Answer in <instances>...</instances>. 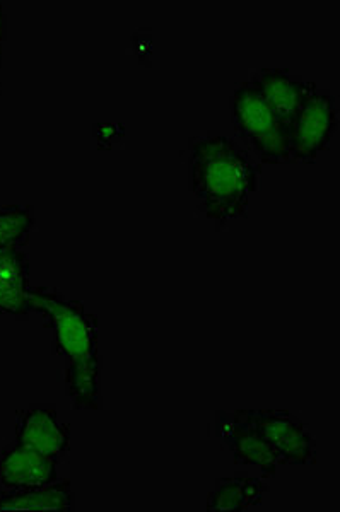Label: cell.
I'll return each instance as SVG.
<instances>
[{
	"instance_id": "1",
	"label": "cell",
	"mask_w": 340,
	"mask_h": 512,
	"mask_svg": "<svg viewBox=\"0 0 340 512\" xmlns=\"http://www.w3.org/2000/svg\"><path fill=\"white\" fill-rule=\"evenodd\" d=\"M31 304L53 332L55 354L64 357L65 391L72 405L76 410H101L98 318L81 301L48 287H31Z\"/></svg>"
},
{
	"instance_id": "2",
	"label": "cell",
	"mask_w": 340,
	"mask_h": 512,
	"mask_svg": "<svg viewBox=\"0 0 340 512\" xmlns=\"http://www.w3.org/2000/svg\"><path fill=\"white\" fill-rule=\"evenodd\" d=\"M188 175L200 210L217 227L247 217L250 198L260 185V166L250 152L216 130L190 142Z\"/></svg>"
},
{
	"instance_id": "3",
	"label": "cell",
	"mask_w": 340,
	"mask_h": 512,
	"mask_svg": "<svg viewBox=\"0 0 340 512\" xmlns=\"http://www.w3.org/2000/svg\"><path fill=\"white\" fill-rule=\"evenodd\" d=\"M231 115L236 132L247 142L260 164L291 163L289 125L250 82H241L231 96Z\"/></svg>"
},
{
	"instance_id": "4",
	"label": "cell",
	"mask_w": 340,
	"mask_h": 512,
	"mask_svg": "<svg viewBox=\"0 0 340 512\" xmlns=\"http://www.w3.org/2000/svg\"><path fill=\"white\" fill-rule=\"evenodd\" d=\"M337 130V103L327 89H315L289 123L291 163L311 164L327 151Z\"/></svg>"
},
{
	"instance_id": "5",
	"label": "cell",
	"mask_w": 340,
	"mask_h": 512,
	"mask_svg": "<svg viewBox=\"0 0 340 512\" xmlns=\"http://www.w3.org/2000/svg\"><path fill=\"white\" fill-rule=\"evenodd\" d=\"M248 419L258 436L279 454L282 465H315L317 441L311 436L305 422L288 410L248 408Z\"/></svg>"
},
{
	"instance_id": "6",
	"label": "cell",
	"mask_w": 340,
	"mask_h": 512,
	"mask_svg": "<svg viewBox=\"0 0 340 512\" xmlns=\"http://www.w3.org/2000/svg\"><path fill=\"white\" fill-rule=\"evenodd\" d=\"M216 437L228 446L236 465L258 466L264 477H276L281 458L253 429L247 410L217 412Z\"/></svg>"
},
{
	"instance_id": "7",
	"label": "cell",
	"mask_w": 340,
	"mask_h": 512,
	"mask_svg": "<svg viewBox=\"0 0 340 512\" xmlns=\"http://www.w3.org/2000/svg\"><path fill=\"white\" fill-rule=\"evenodd\" d=\"M14 441L60 463L71 451V425L59 419L55 405H30L16 414Z\"/></svg>"
},
{
	"instance_id": "8",
	"label": "cell",
	"mask_w": 340,
	"mask_h": 512,
	"mask_svg": "<svg viewBox=\"0 0 340 512\" xmlns=\"http://www.w3.org/2000/svg\"><path fill=\"white\" fill-rule=\"evenodd\" d=\"M57 465L59 461L14 441L0 451V487L2 490L45 487L59 480Z\"/></svg>"
},
{
	"instance_id": "9",
	"label": "cell",
	"mask_w": 340,
	"mask_h": 512,
	"mask_svg": "<svg viewBox=\"0 0 340 512\" xmlns=\"http://www.w3.org/2000/svg\"><path fill=\"white\" fill-rule=\"evenodd\" d=\"M248 82L288 125L306 98L317 89L315 82L305 81L303 77L294 76L286 69L258 70Z\"/></svg>"
},
{
	"instance_id": "10",
	"label": "cell",
	"mask_w": 340,
	"mask_h": 512,
	"mask_svg": "<svg viewBox=\"0 0 340 512\" xmlns=\"http://www.w3.org/2000/svg\"><path fill=\"white\" fill-rule=\"evenodd\" d=\"M30 256L23 248L0 253V315L30 318Z\"/></svg>"
},
{
	"instance_id": "11",
	"label": "cell",
	"mask_w": 340,
	"mask_h": 512,
	"mask_svg": "<svg viewBox=\"0 0 340 512\" xmlns=\"http://www.w3.org/2000/svg\"><path fill=\"white\" fill-rule=\"evenodd\" d=\"M76 509L71 480H57L45 487L0 490V511H62Z\"/></svg>"
},
{
	"instance_id": "12",
	"label": "cell",
	"mask_w": 340,
	"mask_h": 512,
	"mask_svg": "<svg viewBox=\"0 0 340 512\" xmlns=\"http://www.w3.org/2000/svg\"><path fill=\"white\" fill-rule=\"evenodd\" d=\"M269 485L260 478L247 477L238 473L235 477L219 478L216 489L207 497L209 512H243L260 506Z\"/></svg>"
},
{
	"instance_id": "13",
	"label": "cell",
	"mask_w": 340,
	"mask_h": 512,
	"mask_svg": "<svg viewBox=\"0 0 340 512\" xmlns=\"http://www.w3.org/2000/svg\"><path fill=\"white\" fill-rule=\"evenodd\" d=\"M35 227V212L30 205H0V253L24 248Z\"/></svg>"
},
{
	"instance_id": "14",
	"label": "cell",
	"mask_w": 340,
	"mask_h": 512,
	"mask_svg": "<svg viewBox=\"0 0 340 512\" xmlns=\"http://www.w3.org/2000/svg\"><path fill=\"white\" fill-rule=\"evenodd\" d=\"M6 38V16H4V4L0 2V62H2V47Z\"/></svg>"
}]
</instances>
